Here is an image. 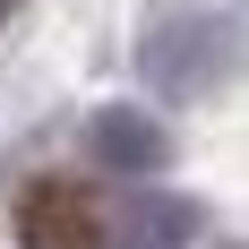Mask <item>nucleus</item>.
<instances>
[{"label":"nucleus","mask_w":249,"mask_h":249,"mask_svg":"<svg viewBox=\"0 0 249 249\" xmlns=\"http://www.w3.org/2000/svg\"><path fill=\"white\" fill-rule=\"evenodd\" d=\"M18 232H26V249H112L103 206L77 180H35L26 206H18Z\"/></svg>","instance_id":"f257e3e1"}]
</instances>
